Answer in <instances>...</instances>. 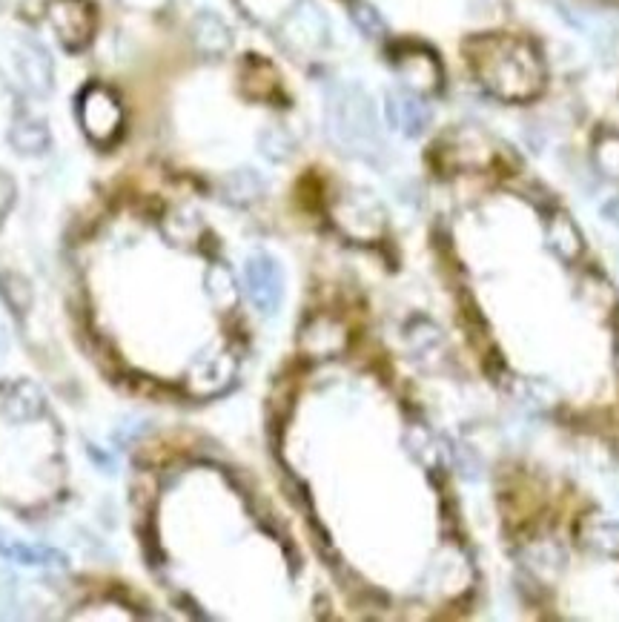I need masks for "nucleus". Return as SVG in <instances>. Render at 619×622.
Returning a JSON list of instances; mask_svg holds the SVG:
<instances>
[{"instance_id":"7","label":"nucleus","mask_w":619,"mask_h":622,"mask_svg":"<svg viewBox=\"0 0 619 622\" xmlns=\"http://www.w3.org/2000/svg\"><path fill=\"white\" fill-rule=\"evenodd\" d=\"M195 35H198L201 49H207V52H224L227 43H230L227 26L218 21L215 15H201L198 26H195Z\"/></svg>"},{"instance_id":"5","label":"nucleus","mask_w":619,"mask_h":622,"mask_svg":"<svg viewBox=\"0 0 619 622\" xmlns=\"http://www.w3.org/2000/svg\"><path fill=\"white\" fill-rule=\"evenodd\" d=\"M399 72L416 92H430L439 84V66L433 61V55H427L422 49H413V52L402 55Z\"/></svg>"},{"instance_id":"1","label":"nucleus","mask_w":619,"mask_h":622,"mask_svg":"<svg viewBox=\"0 0 619 622\" xmlns=\"http://www.w3.org/2000/svg\"><path fill=\"white\" fill-rule=\"evenodd\" d=\"M482 64V78L502 98H528L542 84V69L536 55L522 43L505 41L499 52H488Z\"/></svg>"},{"instance_id":"10","label":"nucleus","mask_w":619,"mask_h":622,"mask_svg":"<svg viewBox=\"0 0 619 622\" xmlns=\"http://www.w3.org/2000/svg\"><path fill=\"white\" fill-rule=\"evenodd\" d=\"M261 187L256 172H235L230 178V193H235V198H253Z\"/></svg>"},{"instance_id":"6","label":"nucleus","mask_w":619,"mask_h":622,"mask_svg":"<svg viewBox=\"0 0 619 622\" xmlns=\"http://www.w3.org/2000/svg\"><path fill=\"white\" fill-rule=\"evenodd\" d=\"M387 112H390L393 127H399L407 135H419L427 127V118H430L427 107L416 95H393L387 101Z\"/></svg>"},{"instance_id":"3","label":"nucleus","mask_w":619,"mask_h":622,"mask_svg":"<svg viewBox=\"0 0 619 622\" xmlns=\"http://www.w3.org/2000/svg\"><path fill=\"white\" fill-rule=\"evenodd\" d=\"M247 293L264 313H273L281 301V276L276 264L267 258H253L247 264Z\"/></svg>"},{"instance_id":"11","label":"nucleus","mask_w":619,"mask_h":622,"mask_svg":"<svg viewBox=\"0 0 619 622\" xmlns=\"http://www.w3.org/2000/svg\"><path fill=\"white\" fill-rule=\"evenodd\" d=\"M353 15H356V23L362 26L367 35H382V32H385V23H382L379 12H376L373 6L362 3V6H356V12H353Z\"/></svg>"},{"instance_id":"2","label":"nucleus","mask_w":619,"mask_h":622,"mask_svg":"<svg viewBox=\"0 0 619 622\" xmlns=\"http://www.w3.org/2000/svg\"><path fill=\"white\" fill-rule=\"evenodd\" d=\"M84 127L92 138L107 141L121 127V107L107 89H89L84 98Z\"/></svg>"},{"instance_id":"8","label":"nucleus","mask_w":619,"mask_h":622,"mask_svg":"<svg viewBox=\"0 0 619 622\" xmlns=\"http://www.w3.org/2000/svg\"><path fill=\"white\" fill-rule=\"evenodd\" d=\"M551 238H554V247L562 253V256H574L579 250V236L577 230H574V224L568 221V218H554V224H551Z\"/></svg>"},{"instance_id":"9","label":"nucleus","mask_w":619,"mask_h":622,"mask_svg":"<svg viewBox=\"0 0 619 622\" xmlns=\"http://www.w3.org/2000/svg\"><path fill=\"white\" fill-rule=\"evenodd\" d=\"M597 161L599 167L608 172V175H617L619 178V138H605V141L599 144Z\"/></svg>"},{"instance_id":"4","label":"nucleus","mask_w":619,"mask_h":622,"mask_svg":"<svg viewBox=\"0 0 619 622\" xmlns=\"http://www.w3.org/2000/svg\"><path fill=\"white\" fill-rule=\"evenodd\" d=\"M52 18L58 23V32L66 43L78 46L89 38V12L81 0H55Z\"/></svg>"}]
</instances>
